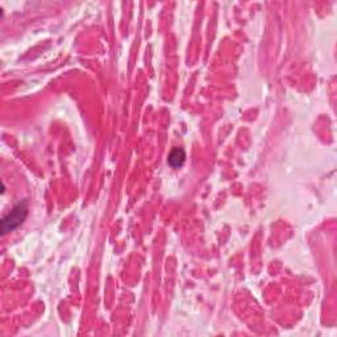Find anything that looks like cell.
Returning a JSON list of instances; mask_svg holds the SVG:
<instances>
[{
  "instance_id": "cell-1",
  "label": "cell",
  "mask_w": 337,
  "mask_h": 337,
  "mask_svg": "<svg viewBox=\"0 0 337 337\" xmlns=\"http://www.w3.org/2000/svg\"><path fill=\"white\" fill-rule=\"evenodd\" d=\"M28 203L27 202H20L16 204L12 211L7 213L4 218L1 219L0 222V232L1 236H5L9 232H14L15 229H18L19 226L21 225L22 223L25 222V219L28 216Z\"/></svg>"
},
{
  "instance_id": "cell-2",
  "label": "cell",
  "mask_w": 337,
  "mask_h": 337,
  "mask_svg": "<svg viewBox=\"0 0 337 337\" xmlns=\"http://www.w3.org/2000/svg\"><path fill=\"white\" fill-rule=\"evenodd\" d=\"M186 161V153L181 148H175L173 150L170 151L168 158V164L171 166L173 168H182L183 164Z\"/></svg>"
},
{
  "instance_id": "cell-3",
  "label": "cell",
  "mask_w": 337,
  "mask_h": 337,
  "mask_svg": "<svg viewBox=\"0 0 337 337\" xmlns=\"http://www.w3.org/2000/svg\"><path fill=\"white\" fill-rule=\"evenodd\" d=\"M5 191V186H4V182H1V194H4Z\"/></svg>"
}]
</instances>
